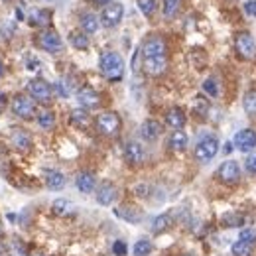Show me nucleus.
<instances>
[{"label":"nucleus","mask_w":256,"mask_h":256,"mask_svg":"<svg viewBox=\"0 0 256 256\" xmlns=\"http://www.w3.org/2000/svg\"><path fill=\"white\" fill-rule=\"evenodd\" d=\"M168 144H170V148H172V150L182 152V150H186V148H188V134H186V132H182V130H176V132H172V136H170Z\"/></svg>","instance_id":"23"},{"label":"nucleus","mask_w":256,"mask_h":256,"mask_svg":"<svg viewBox=\"0 0 256 256\" xmlns=\"http://www.w3.org/2000/svg\"><path fill=\"white\" fill-rule=\"evenodd\" d=\"M112 252H114L116 256H124L128 252L126 242H122V240H116V242L112 244Z\"/></svg>","instance_id":"40"},{"label":"nucleus","mask_w":256,"mask_h":256,"mask_svg":"<svg viewBox=\"0 0 256 256\" xmlns=\"http://www.w3.org/2000/svg\"><path fill=\"white\" fill-rule=\"evenodd\" d=\"M124 158H126L130 166H140L144 162V158H146V152H144V148L138 142L130 140L126 144V148H124Z\"/></svg>","instance_id":"12"},{"label":"nucleus","mask_w":256,"mask_h":256,"mask_svg":"<svg viewBox=\"0 0 256 256\" xmlns=\"http://www.w3.org/2000/svg\"><path fill=\"white\" fill-rule=\"evenodd\" d=\"M12 112H14L16 116L28 120V118H32L34 114H36V104H34V100L30 96L16 95L14 100H12Z\"/></svg>","instance_id":"9"},{"label":"nucleus","mask_w":256,"mask_h":256,"mask_svg":"<svg viewBox=\"0 0 256 256\" xmlns=\"http://www.w3.org/2000/svg\"><path fill=\"white\" fill-rule=\"evenodd\" d=\"M219 152V140L215 136H203L195 146V160L201 164L211 162Z\"/></svg>","instance_id":"2"},{"label":"nucleus","mask_w":256,"mask_h":256,"mask_svg":"<svg viewBox=\"0 0 256 256\" xmlns=\"http://www.w3.org/2000/svg\"><path fill=\"white\" fill-rule=\"evenodd\" d=\"M242 106L246 110V114L250 116H256V89H250L244 93V98H242Z\"/></svg>","instance_id":"29"},{"label":"nucleus","mask_w":256,"mask_h":256,"mask_svg":"<svg viewBox=\"0 0 256 256\" xmlns=\"http://www.w3.org/2000/svg\"><path fill=\"white\" fill-rule=\"evenodd\" d=\"M40 46H42L46 52H50V54H58V52L64 50L62 38L54 32V30H46V32L40 36Z\"/></svg>","instance_id":"11"},{"label":"nucleus","mask_w":256,"mask_h":256,"mask_svg":"<svg viewBox=\"0 0 256 256\" xmlns=\"http://www.w3.org/2000/svg\"><path fill=\"white\" fill-rule=\"evenodd\" d=\"M140 134H142V138L144 140H148V142H154V140H158L162 134V124L158 120H144L142 122V126H140Z\"/></svg>","instance_id":"15"},{"label":"nucleus","mask_w":256,"mask_h":256,"mask_svg":"<svg viewBox=\"0 0 256 256\" xmlns=\"http://www.w3.org/2000/svg\"><path fill=\"white\" fill-rule=\"evenodd\" d=\"M12 144L18 150H28L32 146V138H30V134L26 130H14L12 132Z\"/></svg>","instance_id":"22"},{"label":"nucleus","mask_w":256,"mask_h":256,"mask_svg":"<svg viewBox=\"0 0 256 256\" xmlns=\"http://www.w3.org/2000/svg\"><path fill=\"white\" fill-rule=\"evenodd\" d=\"M6 108V95L4 93H0V112Z\"/></svg>","instance_id":"42"},{"label":"nucleus","mask_w":256,"mask_h":256,"mask_svg":"<svg viewBox=\"0 0 256 256\" xmlns=\"http://www.w3.org/2000/svg\"><path fill=\"white\" fill-rule=\"evenodd\" d=\"M71 124H75L77 128H87L89 126V122H91V116H89V112L85 110V108H75V110H71Z\"/></svg>","instance_id":"25"},{"label":"nucleus","mask_w":256,"mask_h":256,"mask_svg":"<svg viewBox=\"0 0 256 256\" xmlns=\"http://www.w3.org/2000/svg\"><path fill=\"white\" fill-rule=\"evenodd\" d=\"M81 28L85 34H95L98 30V20H96L95 14H91V12L83 14L81 16Z\"/></svg>","instance_id":"27"},{"label":"nucleus","mask_w":256,"mask_h":256,"mask_svg":"<svg viewBox=\"0 0 256 256\" xmlns=\"http://www.w3.org/2000/svg\"><path fill=\"white\" fill-rule=\"evenodd\" d=\"M219 182L224 186H236L240 182V166L234 160H226L221 164L219 172H217Z\"/></svg>","instance_id":"6"},{"label":"nucleus","mask_w":256,"mask_h":256,"mask_svg":"<svg viewBox=\"0 0 256 256\" xmlns=\"http://www.w3.org/2000/svg\"><path fill=\"white\" fill-rule=\"evenodd\" d=\"M46 186H48V190H52V192H62L65 188V176L62 172H58V170L46 172Z\"/></svg>","instance_id":"17"},{"label":"nucleus","mask_w":256,"mask_h":256,"mask_svg":"<svg viewBox=\"0 0 256 256\" xmlns=\"http://www.w3.org/2000/svg\"><path fill=\"white\" fill-rule=\"evenodd\" d=\"M238 238H240V240H246V242H252V244H254V242H256V232L252 230V228H242Z\"/></svg>","instance_id":"38"},{"label":"nucleus","mask_w":256,"mask_h":256,"mask_svg":"<svg viewBox=\"0 0 256 256\" xmlns=\"http://www.w3.org/2000/svg\"><path fill=\"white\" fill-rule=\"evenodd\" d=\"M232 254L234 256H252V250H254V244L252 242H246V240H236L234 244H232Z\"/></svg>","instance_id":"28"},{"label":"nucleus","mask_w":256,"mask_h":256,"mask_svg":"<svg viewBox=\"0 0 256 256\" xmlns=\"http://www.w3.org/2000/svg\"><path fill=\"white\" fill-rule=\"evenodd\" d=\"M2 2H10V0H2Z\"/></svg>","instance_id":"46"},{"label":"nucleus","mask_w":256,"mask_h":256,"mask_svg":"<svg viewBox=\"0 0 256 256\" xmlns=\"http://www.w3.org/2000/svg\"><path fill=\"white\" fill-rule=\"evenodd\" d=\"M223 223L226 226H240L242 224V217L240 215H232V213H228V215H224Z\"/></svg>","instance_id":"36"},{"label":"nucleus","mask_w":256,"mask_h":256,"mask_svg":"<svg viewBox=\"0 0 256 256\" xmlns=\"http://www.w3.org/2000/svg\"><path fill=\"white\" fill-rule=\"evenodd\" d=\"M203 91H205L207 95H211V96L219 95V85H217V79H215V77L205 79V83H203Z\"/></svg>","instance_id":"35"},{"label":"nucleus","mask_w":256,"mask_h":256,"mask_svg":"<svg viewBox=\"0 0 256 256\" xmlns=\"http://www.w3.org/2000/svg\"><path fill=\"white\" fill-rule=\"evenodd\" d=\"M4 75V65H2V62H0V77Z\"/></svg>","instance_id":"44"},{"label":"nucleus","mask_w":256,"mask_h":256,"mask_svg":"<svg viewBox=\"0 0 256 256\" xmlns=\"http://www.w3.org/2000/svg\"><path fill=\"white\" fill-rule=\"evenodd\" d=\"M114 199H116V188H114V184H110V182L100 184V188L96 190V203L98 205H110Z\"/></svg>","instance_id":"14"},{"label":"nucleus","mask_w":256,"mask_h":256,"mask_svg":"<svg viewBox=\"0 0 256 256\" xmlns=\"http://www.w3.org/2000/svg\"><path fill=\"white\" fill-rule=\"evenodd\" d=\"M77 100L83 104V108H96L100 104V95L91 87H83L77 91Z\"/></svg>","instance_id":"13"},{"label":"nucleus","mask_w":256,"mask_h":256,"mask_svg":"<svg viewBox=\"0 0 256 256\" xmlns=\"http://www.w3.org/2000/svg\"><path fill=\"white\" fill-rule=\"evenodd\" d=\"M69 42H71V46L77 48V50H87V48H89V38H87V34L79 32V30H73V32L69 34Z\"/></svg>","instance_id":"26"},{"label":"nucleus","mask_w":256,"mask_h":256,"mask_svg":"<svg viewBox=\"0 0 256 256\" xmlns=\"http://www.w3.org/2000/svg\"><path fill=\"white\" fill-rule=\"evenodd\" d=\"M95 4H100V6H104V4H110V0H93Z\"/></svg>","instance_id":"43"},{"label":"nucleus","mask_w":256,"mask_h":256,"mask_svg":"<svg viewBox=\"0 0 256 256\" xmlns=\"http://www.w3.org/2000/svg\"><path fill=\"white\" fill-rule=\"evenodd\" d=\"M244 12H246L248 16H256V0H246V4H244Z\"/></svg>","instance_id":"41"},{"label":"nucleus","mask_w":256,"mask_h":256,"mask_svg":"<svg viewBox=\"0 0 256 256\" xmlns=\"http://www.w3.org/2000/svg\"><path fill=\"white\" fill-rule=\"evenodd\" d=\"M152 252V242L146 240V238H140L136 244H134V254L136 256H148Z\"/></svg>","instance_id":"31"},{"label":"nucleus","mask_w":256,"mask_h":256,"mask_svg":"<svg viewBox=\"0 0 256 256\" xmlns=\"http://www.w3.org/2000/svg\"><path fill=\"white\" fill-rule=\"evenodd\" d=\"M114 215L118 219H124L128 223H140L142 221V213L134 207H128V205H122V207H116L114 209Z\"/></svg>","instance_id":"18"},{"label":"nucleus","mask_w":256,"mask_h":256,"mask_svg":"<svg viewBox=\"0 0 256 256\" xmlns=\"http://www.w3.org/2000/svg\"><path fill=\"white\" fill-rule=\"evenodd\" d=\"M30 256H44V254H30Z\"/></svg>","instance_id":"45"},{"label":"nucleus","mask_w":256,"mask_h":256,"mask_svg":"<svg viewBox=\"0 0 256 256\" xmlns=\"http://www.w3.org/2000/svg\"><path fill=\"white\" fill-rule=\"evenodd\" d=\"M75 184H77V190L81 193H91L95 190L96 180L91 172H83V174L77 176V182H75Z\"/></svg>","instance_id":"21"},{"label":"nucleus","mask_w":256,"mask_h":256,"mask_svg":"<svg viewBox=\"0 0 256 256\" xmlns=\"http://www.w3.org/2000/svg\"><path fill=\"white\" fill-rule=\"evenodd\" d=\"M122 16H124V6L118 4V2H110V4H106V6L102 8V12H100V24H102L104 28H114V26L120 24Z\"/></svg>","instance_id":"5"},{"label":"nucleus","mask_w":256,"mask_h":256,"mask_svg":"<svg viewBox=\"0 0 256 256\" xmlns=\"http://www.w3.org/2000/svg\"><path fill=\"white\" fill-rule=\"evenodd\" d=\"M188 256H193V254H188Z\"/></svg>","instance_id":"47"},{"label":"nucleus","mask_w":256,"mask_h":256,"mask_svg":"<svg viewBox=\"0 0 256 256\" xmlns=\"http://www.w3.org/2000/svg\"><path fill=\"white\" fill-rule=\"evenodd\" d=\"M30 24L38 26V28H46L52 24V10H46V8H40V10H34L30 14Z\"/></svg>","instance_id":"20"},{"label":"nucleus","mask_w":256,"mask_h":256,"mask_svg":"<svg viewBox=\"0 0 256 256\" xmlns=\"http://www.w3.org/2000/svg\"><path fill=\"white\" fill-rule=\"evenodd\" d=\"M180 8V0H164V6H162V12L166 18H174L176 12Z\"/></svg>","instance_id":"32"},{"label":"nucleus","mask_w":256,"mask_h":256,"mask_svg":"<svg viewBox=\"0 0 256 256\" xmlns=\"http://www.w3.org/2000/svg\"><path fill=\"white\" fill-rule=\"evenodd\" d=\"M28 93L38 102H50L52 100V85L46 79H32L28 83Z\"/></svg>","instance_id":"8"},{"label":"nucleus","mask_w":256,"mask_h":256,"mask_svg":"<svg viewBox=\"0 0 256 256\" xmlns=\"http://www.w3.org/2000/svg\"><path fill=\"white\" fill-rule=\"evenodd\" d=\"M193 108H195V112H201V114H205V112H207V108H209V102H207L203 96H197V98H195V104H193Z\"/></svg>","instance_id":"37"},{"label":"nucleus","mask_w":256,"mask_h":256,"mask_svg":"<svg viewBox=\"0 0 256 256\" xmlns=\"http://www.w3.org/2000/svg\"><path fill=\"white\" fill-rule=\"evenodd\" d=\"M244 168H246L248 174L256 176V154H248V158L244 162Z\"/></svg>","instance_id":"39"},{"label":"nucleus","mask_w":256,"mask_h":256,"mask_svg":"<svg viewBox=\"0 0 256 256\" xmlns=\"http://www.w3.org/2000/svg\"><path fill=\"white\" fill-rule=\"evenodd\" d=\"M98 67H100V73L108 81H120L122 75H124V62H122V58L116 52L102 54L100 56V62H98Z\"/></svg>","instance_id":"1"},{"label":"nucleus","mask_w":256,"mask_h":256,"mask_svg":"<svg viewBox=\"0 0 256 256\" xmlns=\"http://www.w3.org/2000/svg\"><path fill=\"white\" fill-rule=\"evenodd\" d=\"M166 67H168V56L166 58H148V60H144V71L148 75H152V77L162 75L166 71Z\"/></svg>","instance_id":"16"},{"label":"nucleus","mask_w":256,"mask_h":256,"mask_svg":"<svg viewBox=\"0 0 256 256\" xmlns=\"http://www.w3.org/2000/svg\"><path fill=\"white\" fill-rule=\"evenodd\" d=\"M170 226H172V217H170V215H160V217L154 219L152 230H154L156 234H160V232H164V230H168Z\"/></svg>","instance_id":"30"},{"label":"nucleus","mask_w":256,"mask_h":256,"mask_svg":"<svg viewBox=\"0 0 256 256\" xmlns=\"http://www.w3.org/2000/svg\"><path fill=\"white\" fill-rule=\"evenodd\" d=\"M120 126H122V122H120V116L116 112L108 110V112H102L96 116V128L104 136H116L120 132Z\"/></svg>","instance_id":"3"},{"label":"nucleus","mask_w":256,"mask_h":256,"mask_svg":"<svg viewBox=\"0 0 256 256\" xmlns=\"http://www.w3.org/2000/svg\"><path fill=\"white\" fill-rule=\"evenodd\" d=\"M138 8L144 16H152L156 12V0H138Z\"/></svg>","instance_id":"34"},{"label":"nucleus","mask_w":256,"mask_h":256,"mask_svg":"<svg viewBox=\"0 0 256 256\" xmlns=\"http://www.w3.org/2000/svg\"><path fill=\"white\" fill-rule=\"evenodd\" d=\"M38 124L42 128H52L56 124V114L52 110H44L40 116H38Z\"/></svg>","instance_id":"33"},{"label":"nucleus","mask_w":256,"mask_h":256,"mask_svg":"<svg viewBox=\"0 0 256 256\" xmlns=\"http://www.w3.org/2000/svg\"><path fill=\"white\" fill-rule=\"evenodd\" d=\"M166 122H168L172 128H176V130H182V126L186 124V112H184L180 106H174V108L168 110V114H166Z\"/></svg>","instance_id":"19"},{"label":"nucleus","mask_w":256,"mask_h":256,"mask_svg":"<svg viewBox=\"0 0 256 256\" xmlns=\"http://www.w3.org/2000/svg\"><path fill=\"white\" fill-rule=\"evenodd\" d=\"M234 146L240 150V152H250L256 148V132L250 128H244L240 132H236L234 136Z\"/></svg>","instance_id":"10"},{"label":"nucleus","mask_w":256,"mask_h":256,"mask_svg":"<svg viewBox=\"0 0 256 256\" xmlns=\"http://www.w3.org/2000/svg\"><path fill=\"white\" fill-rule=\"evenodd\" d=\"M234 50L242 60H252L256 54V42L250 32H238L234 36Z\"/></svg>","instance_id":"4"},{"label":"nucleus","mask_w":256,"mask_h":256,"mask_svg":"<svg viewBox=\"0 0 256 256\" xmlns=\"http://www.w3.org/2000/svg\"><path fill=\"white\" fill-rule=\"evenodd\" d=\"M168 56V48H166V42L162 40L160 36H150L144 46H142V58L148 60V58H166Z\"/></svg>","instance_id":"7"},{"label":"nucleus","mask_w":256,"mask_h":256,"mask_svg":"<svg viewBox=\"0 0 256 256\" xmlns=\"http://www.w3.org/2000/svg\"><path fill=\"white\" fill-rule=\"evenodd\" d=\"M52 211L58 217H67V215H71L75 211V207H73V203L69 199H56L54 205H52Z\"/></svg>","instance_id":"24"}]
</instances>
